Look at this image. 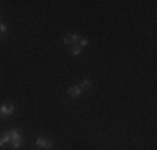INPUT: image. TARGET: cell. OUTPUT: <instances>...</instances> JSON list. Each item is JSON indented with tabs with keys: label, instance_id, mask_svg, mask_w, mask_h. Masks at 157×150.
<instances>
[{
	"label": "cell",
	"instance_id": "cell-1",
	"mask_svg": "<svg viewBox=\"0 0 157 150\" xmlns=\"http://www.w3.org/2000/svg\"><path fill=\"white\" fill-rule=\"evenodd\" d=\"M15 110H17V107L13 103H3V105H0V117L7 118L15 114Z\"/></svg>",
	"mask_w": 157,
	"mask_h": 150
},
{
	"label": "cell",
	"instance_id": "cell-2",
	"mask_svg": "<svg viewBox=\"0 0 157 150\" xmlns=\"http://www.w3.org/2000/svg\"><path fill=\"white\" fill-rule=\"evenodd\" d=\"M35 145L40 147L42 150H50L52 147H54V140H50V138H47V137H37Z\"/></svg>",
	"mask_w": 157,
	"mask_h": 150
},
{
	"label": "cell",
	"instance_id": "cell-3",
	"mask_svg": "<svg viewBox=\"0 0 157 150\" xmlns=\"http://www.w3.org/2000/svg\"><path fill=\"white\" fill-rule=\"evenodd\" d=\"M80 39H82V37L77 35V33H69V35L63 37V42H65L67 45H78Z\"/></svg>",
	"mask_w": 157,
	"mask_h": 150
},
{
	"label": "cell",
	"instance_id": "cell-4",
	"mask_svg": "<svg viewBox=\"0 0 157 150\" xmlns=\"http://www.w3.org/2000/svg\"><path fill=\"white\" fill-rule=\"evenodd\" d=\"M84 93V90H82L78 85H74V87H69V90H67V95L72 97V99H78V97Z\"/></svg>",
	"mask_w": 157,
	"mask_h": 150
},
{
	"label": "cell",
	"instance_id": "cell-5",
	"mask_svg": "<svg viewBox=\"0 0 157 150\" xmlns=\"http://www.w3.org/2000/svg\"><path fill=\"white\" fill-rule=\"evenodd\" d=\"M9 142H10V133H9V132L0 133V147H5Z\"/></svg>",
	"mask_w": 157,
	"mask_h": 150
},
{
	"label": "cell",
	"instance_id": "cell-6",
	"mask_svg": "<svg viewBox=\"0 0 157 150\" xmlns=\"http://www.w3.org/2000/svg\"><path fill=\"white\" fill-rule=\"evenodd\" d=\"M9 133H10V142L13 140V138H20L22 137V132L18 129H12V130H9Z\"/></svg>",
	"mask_w": 157,
	"mask_h": 150
},
{
	"label": "cell",
	"instance_id": "cell-7",
	"mask_svg": "<svg viewBox=\"0 0 157 150\" xmlns=\"http://www.w3.org/2000/svg\"><path fill=\"white\" fill-rule=\"evenodd\" d=\"M90 85H92V82L89 80V78H85V80L80 82V85H78V87H80L82 90H87V88H90Z\"/></svg>",
	"mask_w": 157,
	"mask_h": 150
},
{
	"label": "cell",
	"instance_id": "cell-8",
	"mask_svg": "<svg viewBox=\"0 0 157 150\" xmlns=\"http://www.w3.org/2000/svg\"><path fill=\"white\" fill-rule=\"evenodd\" d=\"M70 54H72L74 57L80 55V54H82V47H78V45H74V47H72V50H70Z\"/></svg>",
	"mask_w": 157,
	"mask_h": 150
},
{
	"label": "cell",
	"instance_id": "cell-9",
	"mask_svg": "<svg viewBox=\"0 0 157 150\" xmlns=\"http://www.w3.org/2000/svg\"><path fill=\"white\" fill-rule=\"evenodd\" d=\"M22 144H24V140H22V137H20V138H13V140H12V145H13V148H20V147H22Z\"/></svg>",
	"mask_w": 157,
	"mask_h": 150
},
{
	"label": "cell",
	"instance_id": "cell-10",
	"mask_svg": "<svg viewBox=\"0 0 157 150\" xmlns=\"http://www.w3.org/2000/svg\"><path fill=\"white\" fill-rule=\"evenodd\" d=\"M87 45H89V40H87V39H80V42H78V47L84 48V47H87Z\"/></svg>",
	"mask_w": 157,
	"mask_h": 150
},
{
	"label": "cell",
	"instance_id": "cell-11",
	"mask_svg": "<svg viewBox=\"0 0 157 150\" xmlns=\"http://www.w3.org/2000/svg\"><path fill=\"white\" fill-rule=\"evenodd\" d=\"M0 33H2V35H3V33H7V25L2 24V22H0Z\"/></svg>",
	"mask_w": 157,
	"mask_h": 150
}]
</instances>
